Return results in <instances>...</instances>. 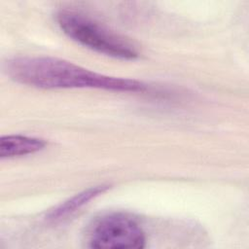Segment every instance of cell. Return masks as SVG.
<instances>
[{
  "label": "cell",
  "mask_w": 249,
  "mask_h": 249,
  "mask_svg": "<svg viewBox=\"0 0 249 249\" xmlns=\"http://www.w3.org/2000/svg\"><path fill=\"white\" fill-rule=\"evenodd\" d=\"M5 69L15 82L37 89H98L119 92H144L148 89L141 81L100 74L52 56L13 57L6 62Z\"/></svg>",
  "instance_id": "obj_1"
},
{
  "label": "cell",
  "mask_w": 249,
  "mask_h": 249,
  "mask_svg": "<svg viewBox=\"0 0 249 249\" xmlns=\"http://www.w3.org/2000/svg\"><path fill=\"white\" fill-rule=\"evenodd\" d=\"M55 20L67 37L88 49L124 60L139 56L138 49L131 41L80 12L61 10L56 14Z\"/></svg>",
  "instance_id": "obj_2"
},
{
  "label": "cell",
  "mask_w": 249,
  "mask_h": 249,
  "mask_svg": "<svg viewBox=\"0 0 249 249\" xmlns=\"http://www.w3.org/2000/svg\"><path fill=\"white\" fill-rule=\"evenodd\" d=\"M89 246L96 249H141L146 246V234L133 218L123 213H112L94 223Z\"/></svg>",
  "instance_id": "obj_3"
},
{
  "label": "cell",
  "mask_w": 249,
  "mask_h": 249,
  "mask_svg": "<svg viewBox=\"0 0 249 249\" xmlns=\"http://www.w3.org/2000/svg\"><path fill=\"white\" fill-rule=\"evenodd\" d=\"M109 189L110 186L105 184L89 187L74 195L73 196L69 197L68 199L64 200L63 202L59 203L57 206L50 210L46 218L49 222L52 223L60 222L76 213L78 210L87 205L92 199L96 198L100 195H103Z\"/></svg>",
  "instance_id": "obj_4"
},
{
  "label": "cell",
  "mask_w": 249,
  "mask_h": 249,
  "mask_svg": "<svg viewBox=\"0 0 249 249\" xmlns=\"http://www.w3.org/2000/svg\"><path fill=\"white\" fill-rule=\"evenodd\" d=\"M47 142L39 137L11 134L2 136L0 139V158L12 159L32 155L44 150Z\"/></svg>",
  "instance_id": "obj_5"
}]
</instances>
